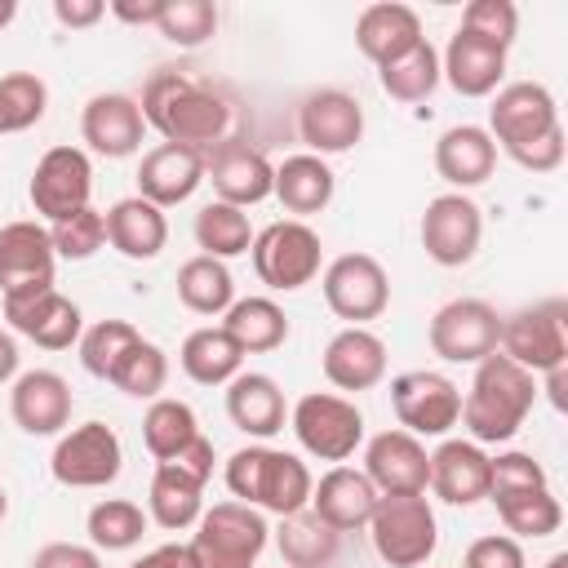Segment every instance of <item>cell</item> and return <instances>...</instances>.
Returning a JSON list of instances; mask_svg holds the SVG:
<instances>
[{
	"label": "cell",
	"mask_w": 568,
	"mask_h": 568,
	"mask_svg": "<svg viewBox=\"0 0 568 568\" xmlns=\"http://www.w3.org/2000/svg\"><path fill=\"white\" fill-rule=\"evenodd\" d=\"M462 568H528L524 564V546L506 532H488V537H475L462 555Z\"/></svg>",
	"instance_id": "49"
},
{
	"label": "cell",
	"mask_w": 568,
	"mask_h": 568,
	"mask_svg": "<svg viewBox=\"0 0 568 568\" xmlns=\"http://www.w3.org/2000/svg\"><path fill=\"white\" fill-rule=\"evenodd\" d=\"M297 133L311 146V155H337L351 151L364 138V106L342 89H315L297 106Z\"/></svg>",
	"instance_id": "17"
},
{
	"label": "cell",
	"mask_w": 568,
	"mask_h": 568,
	"mask_svg": "<svg viewBox=\"0 0 568 568\" xmlns=\"http://www.w3.org/2000/svg\"><path fill=\"white\" fill-rule=\"evenodd\" d=\"M253 271L266 288H280V293H293L302 284H311L320 275V257H324V244L320 235L288 217V222H271L266 231L253 235Z\"/></svg>",
	"instance_id": "7"
},
{
	"label": "cell",
	"mask_w": 568,
	"mask_h": 568,
	"mask_svg": "<svg viewBox=\"0 0 568 568\" xmlns=\"http://www.w3.org/2000/svg\"><path fill=\"white\" fill-rule=\"evenodd\" d=\"M430 351L448 364H479L484 355L497 351L501 337V315L479 302V297H453L430 315Z\"/></svg>",
	"instance_id": "9"
},
{
	"label": "cell",
	"mask_w": 568,
	"mask_h": 568,
	"mask_svg": "<svg viewBox=\"0 0 568 568\" xmlns=\"http://www.w3.org/2000/svg\"><path fill=\"white\" fill-rule=\"evenodd\" d=\"M506 155H510L519 169L550 173V169L564 164V129H550V133H541V138H532V142H524V146H510Z\"/></svg>",
	"instance_id": "50"
},
{
	"label": "cell",
	"mask_w": 568,
	"mask_h": 568,
	"mask_svg": "<svg viewBox=\"0 0 568 568\" xmlns=\"http://www.w3.org/2000/svg\"><path fill=\"white\" fill-rule=\"evenodd\" d=\"M111 13H115L120 22H133V27H138V22H142V27H146V22L155 27L160 13H164V0H111Z\"/></svg>",
	"instance_id": "55"
},
{
	"label": "cell",
	"mask_w": 568,
	"mask_h": 568,
	"mask_svg": "<svg viewBox=\"0 0 568 568\" xmlns=\"http://www.w3.org/2000/svg\"><path fill=\"white\" fill-rule=\"evenodd\" d=\"M550 129H559V106H555L546 84L515 80V84L497 89V98L488 106V138L501 142V151L524 146V142H532Z\"/></svg>",
	"instance_id": "16"
},
{
	"label": "cell",
	"mask_w": 568,
	"mask_h": 568,
	"mask_svg": "<svg viewBox=\"0 0 568 568\" xmlns=\"http://www.w3.org/2000/svg\"><path fill=\"white\" fill-rule=\"evenodd\" d=\"M222 328L235 337V346H240L244 355L275 351V346H284V337H288V320H284V311H280L271 297H240V302H231Z\"/></svg>",
	"instance_id": "37"
},
{
	"label": "cell",
	"mask_w": 568,
	"mask_h": 568,
	"mask_svg": "<svg viewBox=\"0 0 568 568\" xmlns=\"http://www.w3.org/2000/svg\"><path fill=\"white\" fill-rule=\"evenodd\" d=\"M9 413L27 435H58L71 422V386L53 368H31L9 390Z\"/></svg>",
	"instance_id": "23"
},
{
	"label": "cell",
	"mask_w": 568,
	"mask_h": 568,
	"mask_svg": "<svg viewBox=\"0 0 568 568\" xmlns=\"http://www.w3.org/2000/svg\"><path fill=\"white\" fill-rule=\"evenodd\" d=\"M111 386H120L124 395H133V399H155L160 390H164V382H169V355L155 346V342H138L120 364H115V373L106 377Z\"/></svg>",
	"instance_id": "45"
},
{
	"label": "cell",
	"mask_w": 568,
	"mask_h": 568,
	"mask_svg": "<svg viewBox=\"0 0 568 568\" xmlns=\"http://www.w3.org/2000/svg\"><path fill=\"white\" fill-rule=\"evenodd\" d=\"M506 532L515 537H550L559 532L564 524V506L559 497L550 493V484H537V488H506V493H488Z\"/></svg>",
	"instance_id": "36"
},
{
	"label": "cell",
	"mask_w": 568,
	"mask_h": 568,
	"mask_svg": "<svg viewBox=\"0 0 568 568\" xmlns=\"http://www.w3.org/2000/svg\"><path fill=\"white\" fill-rule=\"evenodd\" d=\"M377 80L395 102H422L439 84V53L430 49V40H417L408 53L390 58L386 67H377Z\"/></svg>",
	"instance_id": "39"
},
{
	"label": "cell",
	"mask_w": 568,
	"mask_h": 568,
	"mask_svg": "<svg viewBox=\"0 0 568 568\" xmlns=\"http://www.w3.org/2000/svg\"><path fill=\"white\" fill-rule=\"evenodd\" d=\"M497 346L506 359H515L528 373H550L568 364V302L546 297V302L519 306L515 315L501 320Z\"/></svg>",
	"instance_id": "6"
},
{
	"label": "cell",
	"mask_w": 568,
	"mask_h": 568,
	"mask_svg": "<svg viewBox=\"0 0 568 568\" xmlns=\"http://www.w3.org/2000/svg\"><path fill=\"white\" fill-rule=\"evenodd\" d=\"M368 532H373L377 559L390 568H422L439 546L435 510L422 493H382L373 506Z\"/></svg>",
	"instance_id": "4"
},
{
	"label": "cell",
	"mask_w": 568,
	"mask_h": 568,
	"mask_svg": "<svg viewBox=\"0 0 568 568\" xmlns=\"http://www.w3.org/2000/svg\"><path fill=\"white\" fill-rule=\"evenodd\" d=\"M129 568H200V564H195V555H191L186 541H169V546H155L142 559H133Z\"/></svg>",
	"instance_id": "53"
},
{
	"label": "cell",
	"mask_w": 568,
	"mask_h": 568,
	"mask_svg": "<svg viewBox=\"0 0 568 568\" xmlns=\"http://www.w3.org/2000/svg\"><path fill=\"white\" fill-rule=\"evenodd\" d=\"M178 470H186L191 479H200V484H209V475H213V439H204V435H195L178 457H169Z\"/></svg>",
	"instance_id": "52"
},
{
	"label": "cell",
	"mask_w": 568,
	"mask_h": 568,
	"mask_svg": "<svg viewBox=\"0 0 568 568\" xmlns=\"http://www.w3.org/2000/svg\"><path fill=\"white\" fill-rule=\"evenodd\" d=\"M324 302L337 320H351V328H364V320H377L390 306V280L377 257L342 253L324 271Z\"/></svg>",
	"instance_id": "11"
},
{
	"label": "cell",
	"mask_w": 568,
	"mask_h": 568,
	"mask_svg": "<svg viewBox=\"0 0 568 568\" xmlns=\"http://www.w3.org/2000/svg\"><path fill=\"white\" fill-rule=\"evenodd\" d=\"M493 164H497V142L479 124H453L435 142V169L457 191L488 182L493 178Z\"/></svg>",
	"instance_id": "29"
},
{
	"label": "cell",
	"mask_w": 568,
	"mask_h": 568,
	"mask_svg": "<svg viewBox=\"0 0 568 568\" xmlns=\"http://www.w3.org/2000/svg\"><path fill=\"white\" fill-rule=\"evenodd\" d=\"M333 191H337L333 169H328L320 155H311V151H306V155H288L284 164H275V186H271V195H275L288 213H297V222L311 217V213H320V209H328Z\"/></svg>",
	"instance_id": "32"
},
{
	"label": "cell",
	"mask_w": 568,
	"mask_h": 568,
	"mask_svg": "<svg viewBox=\"0 0 568 568\" xmlns=\"http://www.w3.org/2000/svg\"><path fill=\"white\" fill-rule=\"evenodd\" d=\"M142 342V333L129 324V320H98L89 333H80V364H84V373H93V377H111L115 373V364L133 351Z\"/></svg>",
	"instance_id": "42"
},
{
	"label": "cell",
	"mask_w": 568,
	"mask_h": 568,
	"mask_svg": "<svg viewBox=\"0 0 568 568\" xmlns=\"http://www.w3.org/2000/svg\"><path fill=\"white\" fill-rule=\"evenodd\" d=\"M430 488L448 506H475L488 497V453L475 439H444L430 453Z\"/></svg>",
	"instance_id": "24"
},
{
	"label": "cell",
	"mask_w": 568,
	"mask_h": 568,
	"mask_svg": "<svg viewBox=\"0 0 568 568\" xmlns=\"http://www.w3.org/2000/svg\"><path fill=\"white\" fill-rule=\"evenodd\" d=\"M200 515H204V484L178 470L173 462H160L151 475V519L169 532H182Z\"/></svg>",
	"instance_id": "35"
},
{
	"label": "cell",
	"mask_w": 568,
	"mask_h": 568,
	"mask_svg": "<svg viewBox=\"0 0 568 568\" xmlns=\"http://www.w3.org/2000/svg\"><path fill=\"white\" fill-rule=\"evenodd\" d=\"M31 568H102V559H98V550H89V546H75V541H49V546L36 550Z\"/></svg>",
	"instance_id": "51"
},
{
	"label": "cell",
	"mask_w": 568,
	"mask_h": 568,
	"mask_svg": "<svg viewBox=\"0 0 568 568\" xmlns=\"http://www.w3.org/2000/svg\"><path fill=\"white\" fill-rule=\"evenodd\" d=\"M160 36L178 49H200L213 31H217V9L209 0H164L160 13Z\"/></svg>",
	"instance_id": "46"
},
{
	"label": "cell",
	"mask_w": 568,
	"mask_h": 568,
	"mask_svg": "<svg viewBox=\"0 0 568 568\" xmlns=\"http://www.w3.org/2000/svg\"><path fill=\"white\" fill-rule=\"evenodd\" d=\"M462 31L479 36L497 49H510L515 31H519V9L510 0H470L466 13H462Z\"/></svg>",
	"instance_id": "48"
},
{
	"label": "cell",
	"mask_w": 568,
	"mask_h": 568,
	"mask_svg": "<svg viewBox=\"0 0 568 568\" xmlns=\"http://www.w3.org/2000/svg\"><path fill=\"white\" fill-rule=\"evenodd\" d=\"M200 435V422H195V408L182 404V399H155L142 417V444L155 462H169L178 457L191 439Z\"/></svg>",
	"instance_id": "41"
},
{
	"label": "cell",
	"mask_w": 568,
	"mask_h": 568,
	"mask_svg": "<svg viewBox=\"0 0 568 568\" xmlns=\"http://www.w3.org/2000/svg\"><path fill=\"white\" fill-rule=\"evenodd\" d=\"M102 222H106V244H111L120 257H129V262H151V257L164 248V240H169L164 209H155V204L142 200V195L115 200V204L102 213Z\"/></svg>",
	"instance_id": "27"
},
{
	"label": "cell",
	"mask_w": 568,
	"mask_h": 568,
	"mask_svg": "<svg viewBox=\"0 0 568 568\" xmlns=\"http://www.w3.org/2000/svg\"><path fill=\"white\" fill-rule=\"evenodd\" d=\"M390 408L408 435H444L462 417V390L444 373L413 368L390 382Z\"/></svg>",
	"instance_id": "13"
},
{
	"label": "cell",
	"mask_w": 568,
	"mask_h": 568,
	"mask_svg": "<svg viewBox=\"0 0 568 568\" xmlns=\"http://www.w3.org/2000/svg\"><path fill=\"white\" fill-rule=\"evenodd\" d=\"M275 546H280V559H284L288 568H328V564L337 559L342 532H333V528L306 506V510L280 515Z\"/></svg>",
	"instance_id": "33"
},
{
	"label": "cell",
	"mask_w": 568,
	"mask_h": 568,
	"mask_svg": "<svg viewBox=\"0 0 568 568\" xmlns=\"http://www.w3.org/2000/svg\"><path fill=\"white\" fill-rule=\"evenodd\" d=\"M546 568H568V550H559V555H550V559H546Z\"/></svg>",
	"instance_id": "59"
},
{
	"label": "cell",
	"mask_w": 568,
	"mask_h": 568,
	"mask_svg": "<svg viewBox=\"0 0 568 568\" xmlns=\"http://www.w3.org/2000/svg\"><path fill=\"white\" fill-rule=\"evenodd\" d=\"M89 191H93V164L80 146H49L40 160H36V173H31V209L40 217L62 222L80 209H89Z\"/></svg>",
	"instance_id": "10"
},
{
	"label": "cell",
	"mask_w": 568,
	"mask_h": 568,
	"mask_svg": "<svg viewBox=\"0 0 568 568\" xmlns=\"http://www.w3.org/2000/svg\"><path fill=\"white\" fill-rule=\"evenodd\" d=\"M195 244L204 248V257H217V262L248 253V244H253L248 213L235 209V204H222V200L204 204V209L195 213Z\"/></svg>",
	"instance_id": "40"
},
{
	"label": "cell",
	"mask_w": 568,
	"mask_h": 568,
	"mask_svg": "<svg viewBox=\"0 0 568 568\" xmlns=\"http://www.w3.org/2000/svg\"><path fill=\"white\" fill-rule=\"evenodd\" d=\"M53 240L40 222H9L0 226V297H36L53 288Z\"/></svg>",
	"instance_id": "12"
},
{
	"label": "cell",
	"mask_w": 568,
	"mask_h": 568,
	"mask_svg": "<svg viewBox=\"0 0 568 568\" xmlns=\"http://www.w3.org/2000/svg\"><path fill=\"white\" fill-rule=\"evenodd\" d=\"M106 13V4L102 0H53V18L62 22V27H93L98 18Z\"/></svg>",
	"instance_id": "54"
},
{
	"label": "cell",
	"mask_w": 568,
	"mask_h": 568,
	"mask_svg": "<svg viewBox=\"0 0 568 568\" xmlns=\"http://www.w3.org/2000/svg\"><path fill=\"white\" fill-rule=\"evenodd\" d=\"M479 235H484V213L462 191L435 195L422 213V248L439 266H466L479 253Z\"/></svg>",
	"instance_id": "15"
},
{
	"label": "cell",
	"mask_w": 568,
	"mask_h": 568,
	"mask_svg": "<svg viewBox=\"0 0 568 568\" xmlns=\"http://www.w3.org/2000/svg\"><path fill=\"white\" fill-rule=\"evenodd\" d=\"M13 13H18V4H13V0H0V27H9Z\"/></svg>",
	"instance_id": "58"
},
{
	"label": "cell",
	"mask_w": 568,
	"mask_h": 568,
	"mask_svg": "<svg viewBox=\"0 0 568 568\" xmlns=\"http://www.w3.org/2000/svg\"><path fill=\"white\" fill-rule=\"evenodd\" d=\"M4 320L13 324V333H22L27 342H36L44 351H67L71 342H80V328H84L80 306L71 297H62L58 288L4 302Z\"/></svg>",
	"instance_id": "21"
},
{
	"label": "cell",
	"mask_w": 568,
	"mask_h": 568,
	"mask_svg": "<svg viewBox=\"0 0 568 568\" xmlns=\"http://www.w3.org/2000/svg\"><path fill=\"white\" fill-rule=\"evenodd\" d=\"M546 377V395H550V404L564 413L568 408V364H559V368H550V373H541Z\"/></svg>",
	"instance_id": "56"
},
{
	"label": "cell",
	"mask_w": 568,
	"mask_h": 568,
	"mask_svg": "<svg viewBox=\"0 0 568 568\" xmlns=\"http://www.w3.org/2000/svg\"><path fill=\"white\" fill-rule=\"evenodd\" d=\"M226 417L244 435L271 439L275 430H284V390L266 373H235L226 382Z\"/></svg>",
	"instance_id": "31"
},
{
	"label": "cell",
	"mask_w": 568,
	"mask_h": 568,
	"mask_svg": "<svg viewBox=\"0 0 568 568\" xmlns=\"http://www.w3.org/2000/svg\"><path fill=\"white\" fill-rule=\"evenodd\" d=\"M18 373V342L0 328V382H9Z\"/></svg>",
	"instance_id": "57"
},
{
	"label": "cell",
	"mask_w": 568,
	"mask_h": 568,
	"mask_svg": "<svg viewBox=\"0 0 568 568\" xmlns=\"http://www.w3.org/2000/svg\"><path fill=\"white\" fill-rule=\"evenodd\" d=\"M142 133H146L142 106L124 93H98L80 111V138L89 142V151H98L106 160L133 155L142 146Z\"/></svg>",
	"instance_id": "20"
},
{
	"label": "cell",
	"mask_w": 568,
	"mask_h": 568,
	"mask_svg": "<svg viewBox=\"0 0 568 568\" xmlns=\"http://www.w3.org/2000/svg\"><path fill=\"white\" fill-rule=\"evenodd\" d=\"M364 475L377 493H426L430 453L408 430H382L364 448Z\"/></svg>",
	"instance_id": "19"
},
{
	"label": "cell",
	"mask_w": 568,
	"mask_h": 568,
	"mask_svg": "<svg viewBox=\"0 0 568 568\" xmlns=\"http://www.w3.org/2000/svg\"><path fill=\"white\" fill-rule=\"evenodd\" d=\"M178 302L195 315H226V306L235 302V280L226 271V262L217 257H191L178 266Z\"/></svg>",
	"instance_id": "38"
},
{
	"label": "cell",
	"mask_w": 568,
	"mask_h": 568,
	"mask_svg": "<svg viewBox=\"0 0 568 568\" xmlns=\"http://www.w3.org/2000/svg\"><path fill=\"white\" fill-rule=\"evenodd\" d=\"M377 488L368 484L364 470H351V466H333L320 475V484L311 488V510L333 528V532H355L373 519V506H377Z\"/></svg>",
	"instance_id": "25"
},
{
	"label": "cell",
	"mask_w": 568,
	"mask_h": 568,
	"mask_svg": "<svg viewBox=\"0 0 568 568\" xmlns=\"http://www.w3.org/2000/svg\"><path fill=\"white\" fill-rule=\"evenodd\" d=\"M226 488L231 497H240L244 506H262L271 515H293V510H306L311 506V470L302 457L293 453H280V448H266V444H248L240 453H231L226 462Z\"/></svg>",
	"instance_id": "3"
},
{
	"label": "cell",
	"mask_w": 568,
	"mask_h": 568,
	"mask_svg": "<svg viewBox=\"0 0 568 568\" xmlns=\"http://www.w3.org/2000/svg\"><path fill=\"white\" fill-rule=\"evenodd\" d=\"M324 377L337 390H368L386 377V342L368 328H342L324 346Z\"/></svg>",
	"instance_id": "28"
},
{
	"label": "cell",
	"mask_w": 568,
	"mask_h": 568,
	"mask_svg": "<svg viewBox=\"0 0 568 568\" xmlns=\"http://www.w3.org/2000/svg\"><path fill=\"white\" fill-rule=\"evenodd\" d=\"M49 240H53V253H58V257L84 262V257H93V253L102 248L106 222H102V213L89 204V209H80V213H71V217L53 222V226H49Z\"/></svg>",
	"instance_id": "47"
},
{
	"label": "cell",
	"mask_w": 568,
	"mask_h": 568,
	"mask_svg": "<svg viewBox=\"0 0 568 568\" xmlns=\"http://www.w3.org/2000/svg\"><path fill=\"white\" fill-rule=\"evenodd\" d=\"M49 106V89L36 71H9L0 75V133L31 129Z\"/></svg>",
	"instance_id": "44"
},
{
	"label": "cell",
	"mask_w": 568,
	"mask_h": 568,
	"mask_svg": "<svg viewBox=\"0 0 568 568\" xmlns=\"http://www.w3.org/2000/svg\"><path fill=\"white\" fill-rule=\"evenodd\" d=\"M204 178L213 182V191H217L222 204L248 209V204H262L271 195L275 164L257 146H248V142H217L204 155Z\"/></svg>",
	"instance_id": "18"
},
{
	"label": "cell",
	"mask_w": 568,
	"mask_h": 568,
	"mask_svg": "<svg viewBox=\"0 0 568 568\" xmlns=\"http://www.w3.org/2000/svg\"><path fill=\"white\" fill-rule=\"evenodd\" d=\"M439 75L462 93V98H488L501 75H506V49L470 36V31H453L444 58H439Z\"/></svg>",
	"instance_id": "26"
},
{
	"label": "cell",
	"mask_w": 568,
	"mask_h": 568,
	"mask_svg": "<svg viewBox=\"0 0 568 568\" xmlns=\"http://www.w3.org/2000/svg\"><path fill=\"white\" fill-rule=\"evenodd\" d=\"M293 435L320 462H346L364 439V413L328 390H311L293 404Z\"/></svg>",
	"instance_id": "8"
},
{
	"label": "cell",
	"mask_w": 568,
	"mask_h": 568,
	"mask_svg": "<svg viewBox=\"0 0 568 568\" xmlns=\"http://www.w3.org/2000/svg\"><path fill=\"white\" fill-rule=\"evenodd\" d=\"M138 106H142V120L164 142L191 146V151H213V142H222L226 120H231L226 102L182 71H155Z\"/></svg>",
	"instance_id": "1"
},
{
	"label": "cell",
	"mask_w": 568,
	"mask_h": 568,
	"mask_svg": "<svg viewBox=\"0 0 568 568\" xmlns=\"http://www.w3.org/2000/svg\"><path fill=\"white\" fill-rule=\"evenodd\" d=\"M200 182H204V151H191V146L160 142L138 164V195L151 200L155 209L191 200Z\"/></svg>",
	"instance_id": "22"
},
{
	"label": "cell",
	"mask_w": 568,
	"mask_h": 568,
	"mask_svg": "<svg viewBox=\"0 0 568 568\" xmlns=\"http://www.w3.org/2000/svg\"><path fill=\"white\" fill-rule=\"evenodd\" d=\"M417 40H426V36H422V18H417L408 4H395V0L368 4V9L359 13V22H355V44H359V53H364L368 62H377V67H386V62L399 58V53H408Z\"/></svg>",
	"instance_id": "30"
},
{
	"label": "cell",
	"mask_w": 568,
	"mask_h": 568,
	"mask_svg": "<svg viewBox=\"0 0 568 568\" xmlns=\"http://www.w3.org/2000/svg\"><path fill=\"white\" fill-rule=\"evenodd\" d=\"M266 519L244 501H217L195 519V537L186 541L200 568H253L266 550Z\"/></svg>",
	"instance_id": "5"
},
{
	"label": "cell",
	"mask_w": 568,
	"mask_h": 568,
	"mask_svg": "<svg viewBox=\"0 0 568 568\" xmlns=\"http://www.w3.org/2000/svg\"><path fill=\"white\" fill-rule=\"evenodd\" d=\"M178 364H182V373H186L191 382H200V386H226V382L240 373L244 351L235 346V337H231L226 328H195V333L182 342Z\"/></svg>",
	"instance_id": "34"
},
{
	"label": "cell",
	"mask_w": 568,
	"mask_h": 568,
	"mask_svg": "<svg viewBox=\"0 0 568 568\" xmlns=\"http://www.w3.org/2000/svg\"><path fill=\"white\" fill-rule=\"evenodd\" d=\"M532 404H537V377L515 359H506L501 351H493L475 364L470 390L462 399V422L475 444H506L528 422Z\"/></svg>",
	"instance_id": "2"
},
{
	"label": "cell",
	"mask_w": 568,
	"mask_h": 568,
	"mask_svg": "<svg viewBox=\"0 0 568 568\" xmlns=\"http://www.w3.org/2000/svg\"><path fill=\"white\" fill-rule=\"evenodd\" d=\"M9 515V497H4V488H0V519Z\"/></svg>",
	"instance_id": "60"
},
{
	"label": "cell",
	"mask_w": 568,
	"mask_h": 568,
	"mask_svg": "<svg viewBox=\"0 0 568 568\" xmlns=\"http://www.w3.org/2000/svg\"><path fill=\"white\" fill-rule=\"evenodd\" d=\"M146 532V515L138 501H124V497H106L89 510V541L98 550H129L138 546Z\"/></svg>",
	"instance_id": "43"
},
{
	"label": "cell",
	"mask_w": 568,
	"mask_h": 568,
	"mask_svg": "<svg viewBox=\"0 0 568 568\" xmlns=\"http://www.w3.org/2000/svg\"><path fill=\"white\" fill-rule=\"evenodd\" d=\"M120 462H124V453H120L115 430L102 422H84L58 439L49 470L67 488H106L120 475Z\"/></svg>",
	"instance_id": "14"
}]
</instances>
